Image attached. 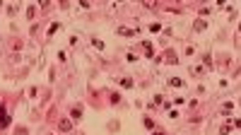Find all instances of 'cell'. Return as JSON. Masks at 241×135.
Instances as JSON below:
<instances>
[{
    "label": "cell",
    "mask_w": 241,
    "mask_h": 135,
    "mask_svg": "<svg viewBox=\"0 0 241 135\" xmlns=\"http://www.w3.org/2000/svg\"><path fill=\"white\" fill-rule=\"evenodd\" d=\"M10 126V116H7V111L0 106V128H7Z\"/></svg>",
    "instance_id": "obj_1"
},
{
    "label": "cell",
    "mask_w": 241,
    "mask_h": 135,
    "mask_svg": "<svg viewBox=\"0 0 241 135\" xmlns=\"http://www.w3.org/2000/svg\"><path fill=\"white\" fill-rule=\"evenodd\" d=\"M72 128V121H68V118H63V121H58V130H63V133H68Z\"/></svg>",
    "instance_id": "obj_2"
},
{
    "label": "cell",
    "mask_w": 241,
    "mask_h": 135,
    "mask_svg": "<svg viewBox=\"0 0 241 135\" xmlns=\"http://www.w3.org/2000/svg\"><path fill=\"white\" fill-rule=\"evenodd\" d=\"M116 31H118L121 36H135V29H128V27H118Z\"/></svg>",
    "instance_id": "obj_3"
},
{
    "label": "cell",
    "mask_w": 241,
    "mask_h": 135,
    "mask_svg": "<svg viewBox=\"0 0 241 135\" xmlns=\"http://www.w3.org/2000/svg\"><path fill=\"white\" fill-rule=\"evenodd\" d=\"M205 27H208V22H202V19H198V22L193 24V29H195V31H202Z\"/></svg>",
    "instance_id": "obj_4"
},
{
    "label": "cell",
    "mask_w": 241,
    "mask_h": 135,
    "mask_svg": "<svg viewBox=\"0 0 241 135\" xmlns=\"http://www.w3.org/2000/svg\"><path fill=\"white\" fill-rule=\"evenodd\" d=\"M229 133H232V123H224L219 128V135H229Z\"/></svg>",
    "instance_id": "obj_5"
},
{
    "label": "cell",
    "mask_w": 241,
    "mask_h": 135,
    "mask_svg": "<svg viewBox=\"0 0 241 135\" xmlns=\"http://www.w3.org/2000/svg\"><path fill=\"white\" fill-rule=\"evenodd\" d=\"M121 87L130 89V87H133V80H130V77H123V80H121Z\"/></svg>",
    "instance_id": "obj_6"
},
{
    "label": "cell",
    "mask_w": 241,
    "mask_h": 135,
    "mask_svg": "<svg viewBox=\"0 0 241 135\" xmlns=\"http://www.w3.org/2000/svg\"><path fill=\"white\" fill-rule=\"evenodd\" d=\"M80 116H82V106H75V109H72V121H77Z\"/></svg>",
    "instance_id": "obj_7"
},
{
    "label": "cell",
    "mask_w": 241,
    "mask_h": 135,
    "mask_svg": "<svg viewBox=\"0 0 241 135\" xmlns=\"http://www.w3.org/2000/svg\"><path fill=\"white\" fill-rule=\"evenodd\" d=\"M166 63H176V53H171V51L166 53Z\"/></svg>",
    "instance_id": "obj_8"
},
{
    "label": "cell",
    "mask_w": 241,
    "mask_h": 135,
    "mask_svg": "<svg viewBox=\"0 0 241 135\" xmlns=\"http://www.w3.org/2000/svg\"><path fill=\"white\" fill-rule=\"evenodd\" d=\"M169 85H171V87H181V85H183V82H181V80H178V77H174V80H169Z\"/></svg>",
    "instance_id": "obj_9"
},
{
    "label": "cell",
    "mask_w": 241,
    "mask_h": 135,
    "mask_svg": "<svg viewBox=\"0 0 241 135\" xmlns=\"http://www.w3.org/2000/svg\"><path fill=\"white\" fill-rule=\"evenodd\" d=\"M232 109H234V104H232V101H227V104H222V111H232Z\"/></svg>",
    "instance_id": "obj_10"
},
{
    "label": "cell",
    "mask_w": 241,
    "mask_h": 135,
    "mask_svg": "<svg viewBox=\"0 0 241 135\" xmlns=\"http://www.w3.org/2000/svg\"><path fill=\"white\" fill-rule=\"evenodd\" d=\"M145 51H147V55H152V44L150 41H145Z\"/></svg>",
    "instance_id": "obj_11"
},
{
    "label": "cell",
    "mask_w": 241,
    "mask_h": 135,
    "mask_svg": "<svg viewBox=\"0 0 241 135\" xmlns=\"http://www.w3.org/2000/svg\"><path fill=\"white\" fill-rule=\"evenodd\" d=\"M92 44H94V48H104V41H99V39H94Z\"/></svg>",
    "instance_id": "obj_12"
},
{
    "label": "cell",
    "mask_w": 241,
    "mask_h": 135,
    "mask_svg": "<svg viewBox=\"0 0 241 135\" xmlns=\"http://www.w3.org/2000/svg\"><path fill=\"white\" fill-rule=\"evenodd\" d=\"M154 135H164V133H154Z\"/></svg>",
    "instance_id": "obj_13"
}]
</instances>
